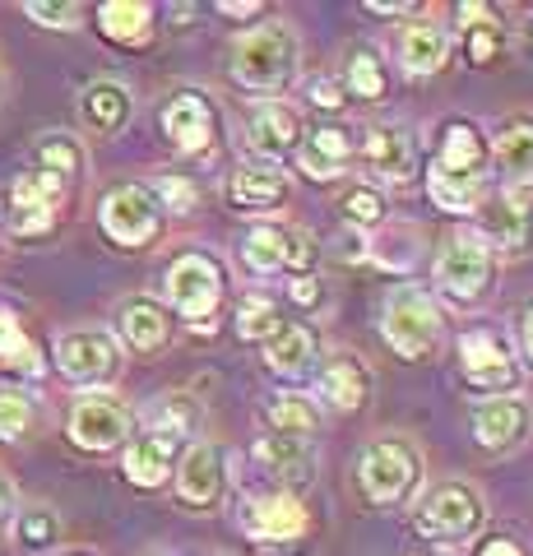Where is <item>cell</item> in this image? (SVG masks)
<instances>
[{
	"mask_svg": "<svg viewBox=\"0 0 533 556\" xmlns=\"http://www.w3.org/2000/svg\"><path fill=\"white\" fill-rule=\"evenodd\" d=\"M191 445V441H181V437H172V431H158V427H140L135 437L126 441V478L135 486H163L172 482V473H177V459H181V450Z\"/></svg>",
	"mask_w": 533,
	"mask_h": 556,
	"instance_id": "24",
	"label": "cell"
},
{
	"mask_svg": "<svg viewBox=\"0 0 533 556\" xmlns=\"http://www.w3.org/2000/svg\"><path fill=\"white\" fill-rule=\"evenodd\" d=\"M441 334H445V316H441V302L427 288L399 283V288L385 292V302H381V339L404 362L432 357Z\"/></svg>",
	"mask_w": 533,
	"mask_h": 556,
	"instance_id": "7",
	"label": "cell"
},
{
	"mask_svg": "<svg viewBox=\"0 0 533 556\" xmlns=\"http://www.w3.org/2000/svg\"><path fill=\"white\" fill-rule=\"evenodd\" d=\"M158 126H163V139L186 159H214L223 149V116H218V102L204 93V89H177L163 112H158Z\"/></svg>",
	"mask_w": 533,
	"mask_h": 556,
	"instance_id": "11",
	"label": "cell"
},
{
	"mask_svg": "<svg viewBox=\"0 0 533 556\" xmlns=\"http://www.w3.org/2000/svg\"><path fill=\"white\" fill-rule=\"evenodd\" d=\"M455 362L464 386L483 399L520 390V353H515V339L502 325H469L455 339Z\"/></svg>",
	"mask_w": 533,
	"mask_h": 556,
	"instance_id": "8",
	"label": "cell"
},
{
	"mask_svg": "<svg viewBox=\"0 0 533 556\" xmlns=\"http://www.w3.org/2000/svg\"><path fill=\"white\" fill-rule=\"evenodd\" d=\"M237 525L255 543H292L312 529V510L297 501V492H246L237 501Z\"/></svg>",
	"mask_w": 533,
	"mask_h": 556,
	"instance_id": "17",
	"label": "cell"
},
{
	"mask_svg": "<svg viewBox=\"0 0 533 556\" xmlns=\"http://www.w3.org/2000/svg\"><path fill=\"white\" fill-rule=\"evenodd\" d=\"M56 367L61 376L79 390H102L122 376V343L112 329L84 325V329H65L56 339Z\"/></svg>",
	"mask_w": 533,
	"mask_h": 556,
	"instance_id": "13",
	"label": "cell"
},
{
	"mask_svg": "<svg viewBox=\"0 0 533 556\" xmlns=\"http://www.w3.org/2000/svg\"><path fill=\"white\" fill-rule=\"evenodd\" d=\"M65 195H71V186L47 177V172H20V177L10 181L5 190V223L14 237H47L51 228H56L61 218V204Z\"/></svg>",
	"mask_w": 533,
	"mask_h": 556,
	"instance_id": "15",
	"label": "cell"
},
{
	"mask_svg": "<svg viewBox=\"0 0 533 556\" xmlns=\"http://www.w3.org/2000/svg\"><path fill=\"white\" fill-rule=\"evenodd\" d=\"M339 214L348 218L353 232H367V228H385V223H390V204L381 195V186L348 181V186L339 190Z\"/></svg>",
	"mask_w": 533,
	"mask_h": 556,
	"instance_id": "39",
	"label": "cell"
},
{
	"mask_svg": "<svg viewBox=\"0 0 533 556\" xmlns=\"http://www.w3.org/2000/svg\"><path fill=\"white\" fill-rule=\"evenodd\" d=\"M520 362L533 367V298L520 306Z\"/></svg>",
	"mask_w": 533,
	"mask_h": 556,
	"instance_id": "48",
	"label": "cell"
},
{
	"mask_svg": "<svg viewBox=\"0 0 533 556\" xmlns=\"http://www.w3.org/2000/svg\"><path fill=\"white\" fill-rule=\"evenodd\" d=\"M98 28L102 38L122 47H144L153 38V5H144V0H107L98 10Z\"/></svg>",
	"mask_w": 533,
	"mask_h": 556,
	"instance_id": "36",
	"label": "cell"
},
{
	"mask_svg": "<svg viewBox=\"0 0 533 556\" xmlns=\"http://www.w3.org/2000/svg\"><path fill=\"white\" fill-rule=\"evenodd\" d=\"M79 116L93 135H122L135 116V93L122 79H93L79 93Z\"/></svg>",
	"mask_w": 533,
	"mask_h": 556,
	"instance_id": "32",
	"label": "cell"
},
{
	"mask_svg": "<svg viewBox=\"0 0 533 556\" xmlns=\"http://www.w3.org/2000/svg\"><path fill=\"white\" fill-rule=\"evenodd\" d=\"M492 167L502 177V190H533V112H515L496 126Z\"/></svg>",
	"mask_w": 533,
	"mask_h": 556,
	"instance_id": "27",
	"label": "cell"
},
{
	"mask_svg": "<svg viewBox=\"0 0 533 556\" xmlns=\"http://www.w3.org/2000/svg\"><path fill=\"white\" fill-rule=\"evenodd\" d=\"M478 556H529V552H524L520 538L502 533V538H483V543H478Z\"/></svg>",
	"mask_w": 533,
	"mask_h": 556,
	"instance_id": "47",
	"label": "cell"
},
{
	"mask_svg": "<svg viewBox=\"0 0 533 556\" xmlns=\"http://www.w3.org/2000/svg\"><path fill=\"white\" fill-rule=\"evenodd\" d=\"M394 84V70L385 61V51L376 42H348L339 61V89L348 102H385Z\"/></svg>",
	"mask_w": 533,
	"mask_h": 556,
	"instance_id": "30",
	"label": "cell"
},
{
	"mask_svg": "<svg viewBox=\"0 0 533 556\" xmlns=\"http://www.w3.org/2000/svg\"><path fill=\"white\" fill-rule=\"evenodd\" d=\"M0 371H20V376L42 371L38 348H33V339L24 334V325L14 320L10 306H0Z\"/></svg>",
	"mask_w": 533,
	"mask_h": 556,
	"instance_id": "40",
	"label": "cell"
},
{
	"mask_svg": "<svg viewBox=\"0 0 533 556\" xmlns=\"http://www.w3.org/2000/svg\"><path fill=\"white\" fill-rule=\"evenodd\" d=\"M24 14L33 24H42V28H79V20H84V10L79 5H42V0H28L24 5Z\"/></svg>",
	"mask_w": 533,
	"mask_h": 556,
	"instance_id": "44",
	"label": "cell"
},
{
	"mask_svg": "<svg viewBox=\"0 0 533 556\" xmlns=\"http://www.w3.org/2000/svg\"><path fill=\"white\" fill-rule=\"evenodd\" d=\"M10 510H14V482H10L5 473H0V529H5Z\"/></svg>",
	"mask_w": 533,
	"mask_h": 556,
	"instance_id": "51",
	"label": "cell"
},
{
	"mask_svg": "<svg viewBox=\"0 0 533 556\" xmlns=\"http://www.w3.org/2000/svg\"><path fill=\"white\" fill-rule=\"evenodd\" d=\"M149 190L158 195V204L167 208V214H191V208L200 204V186H195L191 177H181V172H172V177L149 181Z\"/></svg>",
	"mask_w": 533,
	"mask_h": 556,
	"instance_id": "43",
	"label": "cell"
},
{
	"mask_svg": "<svg viewBox=\"0 0 533 556\" xmlns=\"http://www.w3.org/2000/svg\"><path fill=\"white\" fill-rule=\"evenodd\" d=\"M478 237L496 260L533 255V190H496L492 200L478 204Z\"/></svg>",
	"mask_w": 533,
	"mask_h": 556,
	"instance_id": "14",
	"label": "cell"
},
{
	"mask_svg": "<svg viewBox=\"0 0 533 556\" xmlns=\"http://www.w3.org/2000/svg\"><path fill=\"white\" fill-rule=\"evenodd\" d=\"M306 89V102H312V108H320V112H343L348 108V98H343V89H339V79L334 75H312L302 84Z\"/></svg>",
	"mask_w": 533,
	"mask_h": 556,
	"instance_id": "45",
	"label": "cell"
},
{
	"mask_svg": "<svg viewBox=\"0 0 533 556\" xmlns=\"http://www.w3.org/2000/svg\"><path fill=\"white\" fill-rule=\"evenodd\" d=\"M450 28H445L436 14L427 20H408L399 33H394V61H399L413 79H427V75H441L445 61H450Z\"/></svg>",
	"mask_w": 533,
	"mask_h": 556,
	"instance_id": "25",
	"label": "cell"
},
{
	"mask_svg": "<svg viewBox=\"0 0 533 556\" xmlns=\"http://www.w3.org/2000/svg\"><path fill=\"white\" fill-rule=\"evenodd\" d=\"M33 167L47 172V177H56L65 186H75V177L84 172V144L75 135L65 130H47L38 144H33Z\"/></svg>",
	"mask_w": 533,
	"mask_h": 556,
	"instance_id": "37",
	"label": "cell"
},
{
	"mask_svg": "<svg viewBox=\"0 0 533 556\" xmlns=\"http://www.w3.org/2000/svg\"><path fill=\"white\" fill-rule=\"evenodd\" d=\"M116 343L135 348V353H163V343L172 339V316L163 302L153 298H126L116 306Z\"/></svg>",
	"mask_w": 533,
	"mask_h": 556,
	"instance_id": "31",
	"label": "cell"
},
{
	"mask_svg": "<svg viewBox=\"0 0 533 556\" xmlns=\"http://www.w3.org/2000/svg\"><path fill=\"white\" fill-rule=\"evenodd\" d=\"M246 149L255 153V163H274L279 167L283 159H292L297 153V144H302V135H306V126H302V112L292 108V102H283V98H261L255 108L246 112Z\"/></svg>",
	"mask_w": 533,
	"mask_h": 556,
	"instance_id": "19",
	"label": "cell"
},
{
	"mask_svg": "<svg viewBox=\"0 0 533 556\" xmlns=\"http://www.w3.org/2000/svg\"><path fill=\"white\" fill-rule=\"evenodd\" d=\"M487 492L469 478H445L422 486V496L413 501V533L427 538V543H441V547H455V543H469L487 529Z\"/></svg>",
	"mask_w": 533,
	"mask_h": 556,
	"instance_id": "4",
	"label": "cell"
},
{
	"mask_svg": "<svg viewBox=\"0 0 533 556\" xmlns=\"http://www.w3.org/2000/svg\"><path fill=\"white\" fill-rule=\"evenodd\" d=\"M33 417H38L33 390H0V441H24Z\"/></svg>",
	"mask_w": 533,
	"mask_h": 556,
	"instance_id": "42",
	"label": "cell"
},
{
	"mask_svg": "<svg viewBox=\"0 0 533 556\" xmlns=\"http://www.w3.org/2000/svg\"><path fill=\"white\" fill-rule=\"evenodd\" d=\"M14 538H20V547L28 552H47L61 543V515L51 506H24L20 519H14Z\"/></svg>",
	"mask_w": 533,
	"mask_h": 556,
	"instance_id": "41",
	"label": "cell"
},
{
	"mask_svg": "<svg viewBox=\"0 0 533 556\" xmlns=\"http://www.w3.org/2000/svg\"><path fill=\"white\" fill-rule=\"evenodd\" d=\"M71 556H93V552H71Z\"/></svg>",
	"mask_w": 533,
	"mask_h": 556,
	"instance_id": "52",
	"label": "cell"
},
{
	"mask_svg": "<svg viewBox=\"0 0 533 556\" xmlns=\"http://www.w3.org/2000/svg\"><path fill=\"white\" fill-rule=\"evenodd\" d=\"M65 437L79 450H89V455H107V450L126 445L135 437V417L112 394H79L71 408V422H65Z\"/></svg>",
	"mask_w": 533,
	"mask_h": 556,
	"instance_id": "18",
	"label": "cell"
},
{
	"mask_svg": "<svg viewBox=\"0 0 533 556\" xmlns=\"http://www.w3.org/2000/svg\"><path fill=\"white\" fill-rule=\"evenodd\" d=\"M228 75L242 93L279 98L302 75V42L288 20H265L246 33H237L228 47Z\"/></svg>",
	"mask_w": 533,
	"mask_h": 556,
	"instance_id": "2",
	"label": "cell"
},
{
	"mask_svg": "<svg viewBox=\"0 0 533 556\" xmlns=\"http://www.w3.org/2000/svg\"><path fill=\"white\" fill-rule=\"evenodd\" d=\"M459 51H464V61H469L473 70H487L502 61V51H506V20H502V10H492V5H455V38Z\"/></svg>",
	"mask_w": 533,
	"mask_h": 556,
	"instance_id": "29",
	"label": "cell"
},
{
	"mask_svg": "<svg viewBox=\"0 0 533 556\" xmlns=\"http://www.w3.org/2000/svg\"><path fill=\"white\" fill-rule=\"evenodd\" d=\"M237 260L246 265L255 278H274V274H312L316 265V241L297 223H255L237 237Z\"/></svg>",
	"mask_w": 533,
	"mask_h": 556,
	"instance_id": "9",
	"label": "cell"
},
{
	"mask_svg": "<svg viewBox=\"0 0 533 556\" xmlns=\"http://www.w3.org/2000/svg\"><path fill=\"white\" fill-rule=\"evenodd\" d=\"M98 223H102V232H107V241H116V247L144 251L163 237L167 208L149 190V181H126V186H112L107 195H102Z\"/></svg>",
	"mask_w": 533,
	"mask_h": 556,
	"instance_id": "10",
	"label": "cell"
},
{
	"mask_svg": "<svg viewBox=\"0 0 533 556\" xmlns=\"http://www.w3.org/2000/svg\"><path fill=\"white\" fill-rule=\"evenodd\" d=\"M325 427L320 417V404L312 394H274L265 399V431H274V437H292V441H316Z\"/></svg>",
	"mask_w": 533,
	"mask_h": 556,
	"instance_id": "33",
	"label": "cell"
},
{
	"mask_svg": "<svg viewBox=\"0 0 533 556\" xmlns=\"http://www.w3.org/2000/svg\"><path fill=\"white\" fill-rule=\"evenodd\" d=\"M200 422H204V404H200L195 394H186V390L163 394L158 404L149 408V417H144V427L172 431V437H181V441H200V437H195Z\"/></svg>",
	"mask_w": 533,
	"mask_h": 556,
	"instance_id": "38",
	"label": "cell"
},
{
	"mask_svg": "<svg viewBox=\"0 0 533 556\" xmlns=\"http://www.w3.org/2000/svg\"><path fill=\"white\" fill-rule=\"evenodd\" d=\"M492 177V135L473 116H445L436 130V153L427 167V195L441 214L469 218L487 200Z\"/></svg>",
	"mask_w": 533,
	"mask_h": 556,
	"instance_id": "1",
	"label": "cell"
},
{
	"mask_svg": "<svg viewBox=\"0 0 533 556\" xmlns=\"http://www.w3.org/2000/svg\"><path fill=\"white\" fill-rule=\"evenodd\" d=\"M422 255V232L413 228V223H385L376 237H367V265L376 269H394V274H408L413 265H418Z\"/></svg>",
	"mask_w": 533,
	"mask_h": 556,
	"instance_id": "35",
	"label": "cell"
},
{
	"mask_svg": "<svg viewBox=\"0 0 533 556\" xmlns=\"http://www.w3.org/2000/svg\"><path fill=\"white\" fill-rule=\"evenodd\" d=\"M422 5H408V0H399V5H394V0H367V14H418Z\"/></svg>",
	"mask_w": 533,
	"mask_h": 556,
	"instance_id": "49",
	"label": "cell"
},
{
	"mask_svg": "<svg viewBox=\"0 0 533 556\" xmlns=\"http://www.w3.org/2000/svg\"><path fill=\"white\" fill-rule=\"evenodd\" d=\"M223 298H228V269H223V260L214 251L191 247L163 269V302H167V311H177L186 325L214 329Z\"/></svg>",
	"mask_w": 533,
	"mask_h": 556,
	"instance_id": "5",
	"label": "cell"
},
{
	"mask_svg": "<svg viewBox=\"0 0 533 556\" xmlns=\"http://www.w3.org/2000/svg\"><path fill=\"white\" fill-rule=\"evenodd\" d=\"M177 496L186 510H214L228 496L232 482V455L218 441H191L177 459Z\"/></svg>",
	"mask_w": 533,
	"mask_h": 556,
	"instance_id": "16",
	"label": "cell"
},
{
	"mask_svg": "<svg viewBox=\"0 0 533 556\" xmlns=\"http://www.w3.org/2000/svg\"><path fill=\"white\" fill-rule=\"evenodd\" d=\"M261 357H265V371L279 376V380H302L320 367V334L316 325L306 320H283L279 334H269L261 343Z\"/></svg>",
	"mask_w": 533,
	"mask_h": 556,
	"instance_id": "26",
	"label": "cell"
},
{
	"mask_svg": "<svg viewBox=\"0 0 533 556\" xmlns=\"http://www.w3.org/2000/svg\"><path fill=\"white\" fill-rule=\"evenodd\" d=\"M357 163L371 186H408L418 177V135L408 121H371L357 126Z\"/></svg>",
	"mask_w": 533,
	"mask_h": 556,
	"instance_id": "12",
	"label": "cell"
},
{
	"mask_svg": "<svg viewBox=\"0 0 533 556\" xmlns=\"http://www.w3.org/2000/svg\"><path fill=\"white\" fill-rule=\"evenodd\" d=\"M496 288V255L478 228H455L436 251V292L455 311H478Z\"/></svg>",
	"mask_w": 533,
	"mask_h": 556,
	"instance_id": "6",
	"label": "cell"
},
{
	"mask_svg": "<svg viewBox=\"0 0 533 556\" xmlns=\"http://www.w3.org/2000/svg\"><path fill=\"white\" fill-rule=\"evenodd\" d=\"M473 441L487 455H515L533 437V404L524 394H496L473 408Z\"/></svg>",
	"mask_w": 533,
	"mask_h": 556,
	"instance_id": "20",
	"label": "cell"
},
{
	"mask_svg": "<svg viewBox=\"0 0 533 556\" xmlns=\"http://www.w3.org/2000/svg\"><path fill=\"white\" fill-rule=\"evenodd\" d=\"M427 459L413 437H371L357 455V486H363L367 506L399 510L422 496Z\"/></svg>",
	"mask_w": 533,
	"mask_h": 556,
	"instance_id": "3",
	"label": "cell"
},
{
	"mask_svg": "<svg viewBox=\"0 0 533 556\" xmlns=\"http://www.w3.org/2000/svg\"><path fill=\"white\" fill-rule=\"evenodd\" d=\"M288 298L297 302V306H306V311H320L325 302H330V292H325L320 274L312 269V274H297V278H288Z\"/></svg>",
	"mask_w": 533,
	"mask_h": 556,
	"instance_id": "46",
	"label": "cell"
},
{
	"mask_svg": "<svg viewBox=\"0 0 533 556\" xmlns=\"http://www.w3.org/2000/svg\"><path fill=\"white\" fill-rule=\"evenodd\" d=\"M279 325H283V302L274 298V292L251 288V292L237 298L232 329H237V339H242V343H265L269 334H279Z\"/></svg>",
	"mask_w": 533,
	"mask_h": 556,
	"instance_id": "34",
	"label": "cell"
},
{
	"mask_svg": "<svg viewBox=\"0 0 533 556\" xmlns=\"http://www.w3.org/2000/svg\"><path fill=\"white\" fill-rule=\"evenodd\" d=\"M292 195V177L274 163H237L223 177V204L237 208V214H274L283 208Z\"/></svg>",
	"mask_w": 533,
	"mask_h": 556,
	"instance_id": "21",
	"label": "cell"
},
{
	"mask_svg": "<svg viewBox=\"0 0 533 556\" xmlns=\"http://www.w3.org/2000/svg\"><path fill=\"white\" fill-rule=\"evenodd\" d=\"M312 376H316V394H312L316 404L334 408V413L367 408V399H371V367L363 357L330 353V357H320V367Z\"/></svg>",
	"mask_w": 533,
	"mask_h": 556,
	"instance_id": "23",
	"label": "cell"
},
{
	"mask_svg": "<svg viewBox=\"0 0 533 556\" xmlns=\"http://www.w3.org/2000/svg\"><path fill=\"white\" fill-rule=\"evenodd\" d=\"M251 459L265 478L283 482V492L292 486H306L316 478V441H292V437H274V431H261L251 441Z\"/></svg>",
	"mask_w": 533,
	"mask_h": 556,
	"instance_id": "28",
	"label": "cell"
},
{
	"mask_svg": "<svg viewBox=\"0 0 533 556\" xmlns=\"http://www.w3.org/2000/svg\"><path fill=\"white\" fill-rule=\"evenodd\" d=\"M353 163H357V126H343V121H320L297 144V167L312 181H339Z\"/></svg>",
	"mask_w": 533,
	"mask_h": 556,
	"instance_id": "22",
	"label": "cell"
},
{
	"mask_svg": "<svg viewBox=\"0 0 533 556\" xmlns=\"http://www.w3.org/2000/svg\"><path fill=\"white\" fill-rule=\"evenodd\" d=\"M265 5H261V0H246V5H242V0H223V5H218V14H232V20H251V14H261Z\"/></svg>",
	"mask_w": 533,
	"mask_h": 556,
	"instance_id": "50",
	"label": "cell"
}]
</instances>
